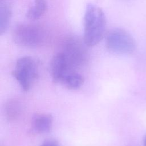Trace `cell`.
<instances>
[{
	"label": "cell",
	"mask_w": 146,
	"mask_h": 146,
	"mask_svg": "<svg viewBox=\"0 0 146 146\" xmlns=\"http://www.w3.org/2000/svg\"><path fill=\"white\" fill-rule=\"evenodd\" d=\"M106 26L103 11L96 5L88 4L84 15V44L88 47L96 45L104 36Z\"/></svg>",
	"instance_id": "1"
},
{
	"label": "cell",
	"mask_w": 146,
	"mask_h": 146,
	"mask_svg": "<svg viewBox=\"0 0 146 146\" xmlns=\"http://www.w3.org/2000/svg\"><path fill=\"white\" fill-rule=\"evenodd\" d=\"M14 42L18 45L26 47L40 46L47 39V33L41 26L33 24H19L13 31Z\"/></svg>",
	"instance_id": "2"
},
{
	"label": "cell",
	"mask_w": 146,
	"mask_h": 146,
	"mask_svg": "<svg viewBox=\"0 0 146 146\" xmlns=\"http://www.w3.org/2000/svg\"><path fill=\"white\" fill-rule=\"evenodd\" d=\"M12 75L21 88L27 91L39 76L38 66L36 60L27 56L18 59Z\"/></svg>",
	"instance_id": "3"
},
{
	"label": "cell",
	"mask_w": 146,
	"mask_h": 146,
	"mask_svg": "<svg viewBox=\"0 0 146 146\" xmlns=\"http://www.w3.org/2000/svg\"><path fill=\"white\" fill-rule=\"evenodd\" d=\"M106 46L110 51L118 54H128L135 50L136 43L132 36L126 30L115 28L106 35Z\"/></svg>",
	"instance_id": "4"
},
{
	"label": "cell",
	"mask_w": 146,
	"mask_h": 146,
	"mask_svg": "<svg viewBox=\"0 0 146 146\" xmlns=\"http://www.w3.org/2000/svg\"><path fill=\"white\" fill-rule=\"evenodd\" d=\"M74 71L66 55L63 51L56 53L51 59L50 72L54 83H61L64 77L70 72Z\"/></svg>",
	"instance_id": "5"
},
{
	"label": "cell",
	"mask_w": 146,
	"mask_h": 146,
	"mask_svg": "<svg viewBox=\"0 0 146 146\" xmlns=\"http://www.w3.org/2000/svg\"><path fill=\"white\" fill-rule=\"evenodd\" d=\"M62 51L74 69L82 65L86 61L85 50L82 44L75 38H70L67 40Z\"/></svg>",
	"instance_id": "6"
},
{
	"label": "cell",
	"mask_w": 146,
	"mask_h": 146,
	"mask_svg": "<svg viewBox=\"0 0 146 146\" xmlns=\"http://www.w3.org/2000/svg\"><path fill=\"white\" fill-rule=\"evenodd\" d=\"M53 124V117L49 113H38L32 119L31 131L37 134H43L50 132Z\"/></svg>",
	"instance_id": "7"
},
{
	"label": "cell",
	"mask_w": 146,
	"mask_h": 146,
	"mask_svg": "<svg viewBox=\"0 0 146 146\" xmlns=\"http://www.w3.org/2000/svg\"><path fill=\"white\" fill-rule=\"evenodd\" d=\"M22 111V105L20 100L12 98L9 99L5 104V113L7 120L13 121L17 120Z\"/></svg>",
	"instance_id": "8"
},
{
	"label": "cell",
	"mask_w": 146,
	"mask_h": 146,
	"mask_svg": "<svg viewBox=\"0 0 146 146\" xmlns=\"http://www.w3.org/2000/svg\"><path fill=\"white\" fill-rule=\"evenodd\" d=\"M84 77L74 71L68 72L63 79L61 83L65 87L69 90H77L84 84Z\"/></svg>",
	"instance_id": "9"
},
{
	"label": "cell",
	"mask_w": 146,
	"mask_h": 146,
	"mask_svg": "<svg viewBox=\"0 0 146 146\" xmlns=\"http://www.w3.org/2000/svg\"><path fill=\"white\" fill-rule=\"evenodd\" d=\"M11 15V7L9 1L0 0V33L1 35L7 29Z\"/></svg>",
	"instance_id": "10"
},
{
	"label": "cell",
	"mask_w": 146,
	"mask_h": 146,
	"mask_svg": "<svg viewBox=\"0 0 146 146\" xmlns=\"http://www.w3.org/2000/svg\"><path fill=\"white\" fill-rule=\"evenodd\" d=\"M47 9L46 0H34V4L27 10L26 15L31 20H36L42 17Z\"/></svg>",
	"instance_id": "11"
},
{
	"label": "cell",
	"mask_w": 146,
	"mask_h": 146,
	"mask_svg": "<svg viewBox=\"0 0 146 146\" xmlns=\"http://www.w3.org/2000/svg\"><path fill=\"white\" fill-rule=\"evenodd\" d=\"M40 146H60L58 142L54 140H48L45 141Z\"/></svg>",
	"instance_id": "12"
},
{
	"label": "cell",
	"mask_w": 146,
	"mask_h": 146,
	"mask_svg": "<svg viewBox=\"0 0 146 146\" xmlns=\"http://www.w3.org/2000/svg\"><path fill=\"white\" fill-rule=\"evenodd\" d=\"M144 146H146V136L145 137V140H144Z\"/></svg>",
	"instance_id": "13"
}]
</instances>
